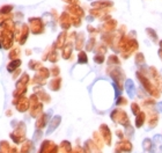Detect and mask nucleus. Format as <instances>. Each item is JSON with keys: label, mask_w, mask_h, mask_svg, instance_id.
<instances>
[{"label": "nucleus", "mask_w": 162, "mask_h": 153, "mask_svg": "<svg viewBox=\"0 0 162 153\" xmlns=\"http://www.w3.org/2000/svg\"><path fill=\"white\" fill-rule=\"evenodd\" d=\"M87 61V58H86V55L85 53H80V59L79 63H86Z\"/></svg>", "instance_id": "obj_9"}, {"label": "nucleus", "mask_w": 162, "mask_h": 153, "mask_svg": "<svg viewBox=\"0 0 162 153\" xmlns=\"http://www.w3.org/2000/svg\"><path fill=\"white\" fill-rule=\"evenodd\" d=\"M59 123H60V116H56V117H53V119L51 121V123H50V127H49L48 129V132L46 133H51V132L56 129V128L59 125Z\"/></svg>", "instance_id": "obj_6"}, {"label": "nucleus", "mask_w": 162, "mask_h": 153, "mask_svg": "<svg viewBox=\"0 0 162 153\" xmlns=\"http://www.w3.org/2000/svg\"><path fill=\"white\" fill-rule=\"evenodd\" d=\"M13 5H4L0 7V15H7L13 11Z\"/></svg>", "instance_id": "obj_8"}, {"label": "nucleus", "mask_w": 162, "mask_h": 153, "mask_svg": "<svg viewBox=\"0 0 162 153\" xmlns=\"http://www.w3.org/2000/svg\"><path fill=\"white\" fill-rule=\"evenodd\" d=\"M20 65H21V60H20V59H14V60H12L8 64V66H7V70H8L9 72H13V71L16 70V69H18Z\"/></svg>", "instance_id": "obj_7"}, {"label": "nucleus", "mask_w": 162, "mask_h": 153, "mask_svg": "<svg viewBox=\"0 0 162 153\" xmlns=\"http://www.w3.org/2000/svg\"><path fill=\"white\" fill-rule=\"evenodd\" d=\"M0 48H1V39H0Z\"/></svg>", "instance_id": "obj_11"}, {"label": "nucleus", "mask_w": 162, "mask_h": 153, "mask_svg": "<svg viewBox=\"0 0 162 153\" xmlns=\"http://www.w3.org/2000/svg\"><path fill=\"white\" fill-rule=\"evenodd\" d=\"M29 24H30L31 31L34 34H40L43 31V22L40 18H30L29 19Z\"/></svg>", "instance_id": "obj_1"}, {"label": "nucleus", "mask_w": 162, "mask_h": 153, "mask_svg": "<svg viewBox=\"0 0 162 153\" xmlns=\"http://www.w3.org/2000/svg\"><path fill=\"white\" fill-rule=\"evenodd\" d=\"M20 37L18 38L19 43L20 44H23L24 42H26L27 37H28V34H29V28H28V26L27 24H22L21 26V29H20Z\"/></svg>", "instance_id": "obj_4"}, {"label": "nucleus", "mask_w": 162, "mask_h": 153, "mask_svg": "<svg viewBox=\"0 0 162 153\" xmlns=\"http://www.w3.org/2000/svg\"><path fill=\"white\" fill-rule=\"evenodd\" d=\"M151 152L162 153V136L158 135L153 138V146H151Z\"/></svg>", "instance_id": "obj_3"}, {"label": "nucleus", "mask_w": 162, "mask_h": 153, "mask_svg": "<svg viewBox=\"0 0 162 153\" xmlns=\"http://www.w3.org/2000/svg\"><path fill=\"white\" fill-rule=\"evenodd\" d=\"M125 89H126L127 94L131 96L134 95V83H133V81H132L131 79H127L126 82H125Z\"/></svg>", "instance_id": "obj_5"}, {"label": "nucleus", "mask_w": 162, "mask_h": 153, "mask_svg": "<svg viewBox=\"0 0 162 153\" xmlns=\"http://www.w3.org/2000/svg\"><path fill=\"white\" fill-rule=\"evenodd\" d=\"M1 42H2L5 48L9 49V47H12V43H13V33L11 30H2Z\"/></svg>", "instance_id": "obj_2"}, {"label": "nucleus", "mask_w": 162, "mask_h": 153, "mask_svg": "<svg viewBox=\"0 0 162 153\" xmlns=\"http://www.w3.org/2000/svg\"><path fill=\"white\" fill-rule=\"evenodd\" d=\"M158 110H159V111H161V113H162V102L158 103Z\"/></svg>", "instance_id": "obj_10"}]
</instances>
